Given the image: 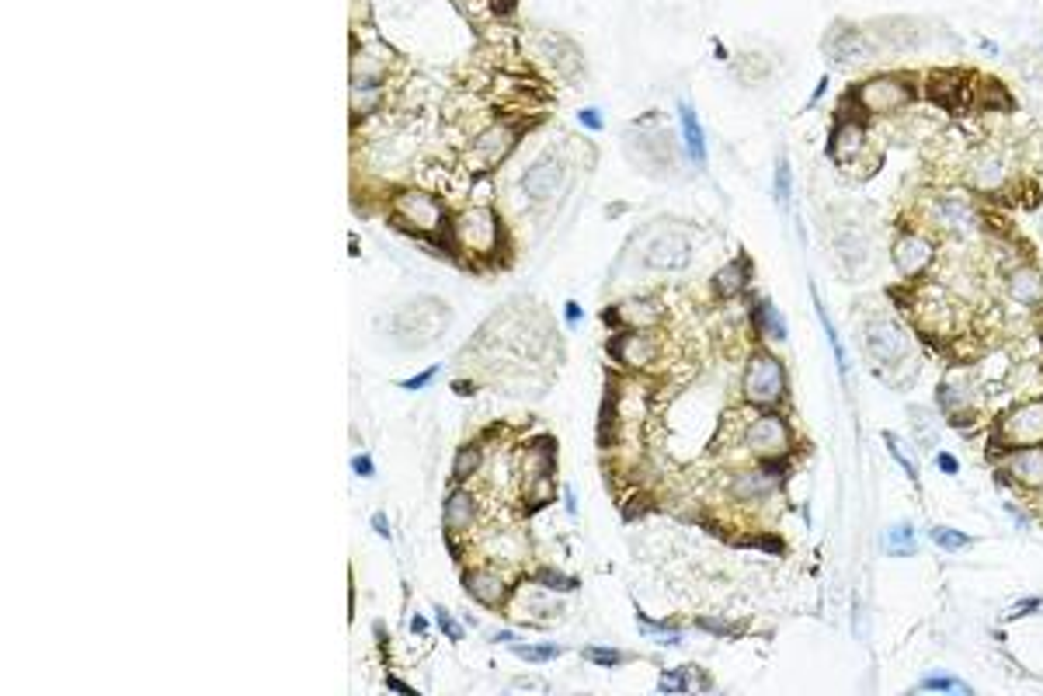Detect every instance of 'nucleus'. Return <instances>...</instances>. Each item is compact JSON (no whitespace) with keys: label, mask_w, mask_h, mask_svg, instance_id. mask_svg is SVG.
<instances>
[{"label":"nucleus","mask_w":1043,"mask_h":696,"mask_svg":"<svg viewBox=\"0 0 1043 696\" xmlns=\"http://www.w3.org/2000/svg\"><path fill=\"white\" fill-rule=\"evenodd\" d=\"M1005 474L1012 477L1016 484L1030 487V491H1040L1043 487V446H1019L1009 453V463H1005Z\"/></svg>","instance_id":"f8f14e48"},{"label":"nucleus","mask_w":1043,"mask_h":696,"mask_svg":"<svg viewBox=\"0 0 1043 696\" xmlns=\"http://www.w3.org/2000/svg\"><path fill=\"white\" fill-rule=\"evenodd\" d=\"M741 390H744V401L755 404V407H776V404L786 397V370L776 355L769 352H758L748 359V370H744V379H741Z\"/></svg>","instance_id":"f03ea898"},{"label":"nucleus","mask_w":1043,"mask_h":696,"mask_svg":"<svg viewBox=\"0 0 1043 696\" xmlns=\"http://www.w3.org/2000/svg\"><path fill=\"white\" fill-rule=\"evenodd\" d=\"M810 296H814V310H817V321H821V327H825V335H828V345H832L834 366H838V373H842V376H849V355H845V345H842V335H838V327H834L832 314H828V307L821 303V296H817V290H810Z\"/></svg>","instance_id":"4be33fe9"},{"label":"nucleus","mask_w":1043,"mask_h":696,"mask_svg":"<svg viewBox=\"0 0 1043 696\" xmlns=\"http://www.w3.org/2000/svg\"><path fill=\"white\" fill-rule=\"evenodd\" d=\"M932 258H936V247H932V241H925L922 234H901L894 241V265H897V272L905 279L925 275L929 265H932Z\"/></svg>","instance_id":"6e6552de"},{"label":"nucleus","mask_w":1043,"mask_h":696,"mask_svg":"<svg viewBox=\"0 0 1043 696\" xmlns=\"http://www.w3.org/2000/svg\"><path fill=\"white\" fill-rule=\"evenodd\" d=\"M560 182H564V164L549 157V161L532 164V167L522 174V192H525L529 199H549V195L560 188Z\"/></svg>","instance_id":"dca6fc26"},{"label":"nucleus","mask_w":1043,"mask_h":696,"mask_svg":"<svg viewBox=\"0 0 1043 696\" xmlns=\"http://www.w3.org/2000/svg\"><path fill=\"white\" fill-rule=\"evenodd\" d=\"M998 442L1016 450V446H1043V397L1012 407L998 422Z\"/></svg>","instance_id":"39448f33"},{"label":"nucleus","mask_w":1043,"mask_h":696,"mask_svg":"<svg viewBox=\"0 0 1043 696\" xmlns=\"http://www.w3.org/2000/svg\"><path fill=\"white\" fill-rule=\"evenodd\" d=\"M730 491H734L737 502H762V498H769L776 491V477L769 470H748V474L734 477Z\"/></svg>","instance_id":"a211bd4d"},{"label":"nucleus","mask_w":1043,"mask_h":696,"mask_svg":"<svg viewBox=\"0 0 1043 696\" xmlns=\"http://www.w3.org/2000/svg\"><path fill=\"white\" fill-rule=\"evenodd\" d=\"M744 282H748V262H730L713 275V293L720 299H730L744 290Z\"/></svg>","instance_id":"5701e85b"},{"label":"nucleus","mask_w":1043,"mask_h":696,"mask_svg":"<svg viewBox=\"0 0 1043 696\" xmlns=\"http://www.w3.org/2000/svg\"><path fill=\"white\" fill-rule=\"evenodd\" d=\"M936 216L939 223L949 234H957V237H970L977 230V213H974V206L967 202L964 195H942L936 202Z\"/></svg>","instance_id":"ddd939ff"},{"label":"nucleus","mask_w":1043,"mask_h":696,"mask_svg":"<svg viewBox=\"0 0 1043 696\" xmlns=\"http://www.w3.org/2000/svg\"><path fill=\"white\" fill-rule=\"evenodd\" d=\"M884 439H887V450L894 453V460H897V463L905 467V474H908L912 481H918V467H914L912 456H908V453H905V450H901V439H897V435H890V432H887Z\"/></svg>","instance_id":"72a5a7b5"},{"label":"nucleus","mask_w":1043,"mask_h":696,"mask_svg":"<svg viewBox=\"0 0 1043 696\" xmlns=\"http://www.w3.org/2000/svg\"><path fill=\"white\" fill-rule=\"evenodd\" d=\"M564 317H567V324H577V321H581V307H577V303H567Z\"/></svg>","instance_id":"a18cd8bd"},{"label":"nucleus","mask_w":1043,"mask_h":696,"mask_svg":"<svg viewBox=\"0 0 1043 696\" xmlns=\"http://www.w3.org/2000/svg\"><path fill=\"white\" fill-rule=\"evenodd\" d=\"M700 630H713V634H720V638H730V634H737V627H734V623H727V620H717V616H700Z\"/></svg>","instance_id":"4c0bfd02"},{"label":"nucleus","mask_w":1043,"mask_h":696,"mask_svg":"<svg viewBox=\"0 0 1043 696\" xmlns=\"http://www.w3.org/2000/svg\"><path fill=\"white\" fill-rule=\"evenodd\" d=\"M862 150H866V133H862L860 122L849 119V122H842V126L832 133V147H828V154H832L838 164L849 167V164L860 157Z\"/></svg>","instance_id":"f3484780"},{"label":"nucleus","mask_w":1043,"mask_h":696,"mask_svg":"<svg viewBox=\"0 0 1043 696\" xmlns=\"http://www.w3.org/2000/svg\"><path fill=\"white\" fill-rule=\"evenodd\" d=\"M789 442H793V432H789V425L782 422L780 415H762V418H755V422L748 425V432H744V446H748L752 453L762 456L765 463L789 453Z\"/></svg>","instance_id":"423d86ee"},{"label":"nucleus","mask_w":1043,"mask_h":696,"mask_svg":"<svg viewBox=\"0 0 1043 696\" xmlns=\"http://www.w3.org/2000/svg\"><path fill=\"white\" fill-rule=\"evenodd\" d=\"M678 119H682V139H685L689 157L703 167L706 164V133H703V126H700L696 108L689 105V102H682V105H678Z\"/></svg>","instance_id":"6ab92c4d"},{"label":"nucleus","mask_w":1043,"mask_h":696,"mask_svg":"<svg viewBox=\"0 0 1043 696\" xmlns=\"http://www.w3.org/2000/svg\"><path fill=\"white\" fill-rule=\"evenodd\" d=\"M755 324L769 342H782L786 338V321H782V314L776 310L772 299H758L755 303Z\"/></svg>","instance_id":"393cba45"},{"label":"nucleus","mask_w":1043,"mask_h":696,"mask_svg":"<svg viewBox=\"0 0 1043 696\" xmlns=\"http://www.w3.org/2000/svg\"><path fill=\"white\" fill-rule=\"evenodd\" d=\"M480 460H484V456H480V450H477V446H463V450L456 453L452 474H456L459 481H463V477H473V474L480 470Z\"/></svg>","instance_id":"7c9ffc66"},{"label":"nucleus","mask_w":1043,"mask_h":696,"mask_svg":"<svg viewBox=\"0 0 1043 696\" xmlns=\"http://www.w3.org/2000/svg\"><path fill=\"white\" fill-rule=\"evenodd\" d=\"M435 620H439V627H442V634L449 638V641H463V627H459V623L449 616V610H442V606H439V610H435Z\"/></svg>","instance_id":"e433bc0d"},{"label":"nucleus","mask_w":1043,"mask_h":696,"mask_svg":"<svg viewBox=\"0 0 1043 696\" xmlns=\"http://www.w3.org/2000/svg\"><path fill=\"white\" fill-rule=\"evenodd\" d=\"M1005 178H1009V171H1005V164L998 161L994 154H985V157H977V161L970 164V182H974V188H981V192L1002 188Z\"/></svg>","instance_id":"aec40b11"},{"label":"nucleus","mask_w":1043,"mask_h":696,"mask_svg":"<svg viewBox=\"0 0 1043 696\" xmlns=\"http://www.w3.org/2000/svg\"><path fill=\"white\" fill-rule=\"evenodd\" d=\"M387 686H390V690H397V693H407V696H415V690H411V686H407V683H400V679H387Z\"/></svg>","instance_id":"49530a36"},{"label":"nucleus","mask_w":1043,"mask_h":696,"mask_svg":"<svg viewBox=\"0 0 1043 696\" xmlns=\"http://www.w3.org/2000/svg\"><path fill=\"white\" fill-rule=\"evenodd\" d=\"M856 102L862 105V112H897L912 102V87L897 77H877L856 91Z\"/></svg>","instance_id":"0eeeda50"},{"label":"nucleus","mask_w":1043,"mask_h":696,"mask_svg":"<svg viewBox=\"0 0 1043 696\" xmlns=\"http://www.w3.org/2000/svg\"><path fill=\"white\" fill-rule=\"evenodd\" d=\"M467 592L480 606H497L504 599V582L491 571H473V575H467Z\"/></svg>","instance_id":"412c9836"},{"label":"nucleus","mask_w":1043,"mask_h":696,"mask_svg":"<svg viewBox=\"0 0 1043 696\" xmlns=\"http://www.w3.org/2000/svg\"><path fill=\"white\" fill-rule=\"evenodd\" d=\"M939 407L946 411L949 422H967L974 415V387L960 379V373H953L942 387H939Z\"/></svg>","instance_id":"4468645a"},{"label":"nucleus","mask_w":1043,"mask_h":696,"mask_svg":"<svg viewBox=\"0 0 1043 696\" xmlns=\"http://www.w3.org/2000/svg\"><path fill=\"white\" fill-rule=\"evenodd\" d=\"M832 251H834V258L842 262V268H845L849 282H860L856 275L873 262V241H869V230L862 227L860 219L845 216L842 223H834Z\"/></svg>","instance_id":"7ed1b4c3"},{"label":"nucleus","mask_w":1043,"mask_h":696,"mask_svg":"<svg viewBox=\"0 0 1043 696\" xmlns=\"http://www.w3.org/2000/svg\"><path fill=\"white\" fill-rule=\"evenodd\" d=\"M372 530L383 536V540H390V522H387V515H383V512H376V515H372Z\"/></svg>","instance_id":"37998d69"},{"label":"nucleus","mask_w":1043,"mask_h":696,"mask_svg":"<svg viewBox=\"0 0 1043 696\" xmlns=\"http://www.w3.org/2000/svg\"><path fill=\"white\" fill-rule=\"evenodd\" d=\"M887 550H890L894 558H912L914 550H918V543H914V530L908 526V522L890 526V533H887Z\"/></svg>","instance_id":"bb28decb"},{"label":"nucleus","mask_w":1043,"mask_h":696,"mask_svg":"<svg viewBox=\"0 0 1043 696\" xmlns=\"http://www.w3.org/2000/svg\"><path fill=\"white\" fill-rule=\"evenodd\" d=\"M435 376H439V366H432V370L417 373L415 379H404V390H421V387H428V383H432Z\"/></svg>","instance_id":"a19ab883"},{"label":"nucleus","mask_w":1043,"mask_h":696,"mask_svg":"<svg viewBox=\"0 0 1043 696\" xmlns=\"http://www.w3.org/2000/svg\"><path fill=\"white\" fill-rule=\"evenodd\" d=\"M397 210H400V216H404L411 227H417V230H439L442 219H445L442 202L432 199V195H424V192L400 195V199H397Z\"/></svg>","instance_id":"9b49d317"},{"label":"nucleus","mask_w":1043,"mask_h":696,"mask_svg":"<svg viewBox=\"0 0 1043 696\" xmlns=\"http://www.w3.org/2000/svg\"><path fill=\"white\" fill-rule=\"evenodd\" d=\"M508 147H512V139H508V129H491V133L480 139V154L487 157V164L501 161V157L508 154Z\"/></svg>","instance_id":"cd10ccee"},{"label":"nucleus","mask_w":1043,"mask_h":696,"mask_svg":"<svg viewBox=\"0 0 1043 696\" xmlns=\"http://www.w3.org/2000/svg\"><path fill=\"white\" fill-rule=\"evenodd\" d=\"M515 655H519L522 662L543 665V662H553V658H560V647H553V644H515Z\"/></svg>","instance_id":"c756f323"},{"label":"nucleus","mask_w":1043,"mask_h":696,"mask_svg":"<svg viewBox=\"0 0 1043 696\" xmlns=\"http://www.w3.org/2000/svg\"><path fill=\"white\" fill-rule=\"evenodd\" d=\"M912 432H914V439H918L922 450H932V446L939 442L936 415H932L929 407H912Z\"/></svg>","instance_id":"a878e982"},{"label":"nucleus","mask_w":1043,"mask_h":696,"mask_svg":"<svg viewBox=\"0 0 1043 696\" xmlns=\"http://www.w3.org/2000/svg\"><path fill=\"white\" fill-rule=\"evenodd\" d=\"M918 690H936V693H970V686L960 683V679H949V675H929L918 683Z\"/></svg>","instance_id":"2f4dec72"},{"label":"nucleus","mask_w":1043,"mask_h":696,"mask_svg":"<svg viewBox=\"0 0 1043 696\" xmlns=\"http://www.w3.org/2000/svg\"><path fill=\"white\" fill-rule=\"evenodd\" d=\"M456 234H459V241L467 244L469 251H491L497 241V219L491 210H469L459 223H456Z\"/></svg>","instance_id":"9d476101"},{"label":"nucleus","mask_w":1043,"mask_h":696,"mask_svg":"<svg viewBox=\"0 0 1043 696\" xmlns=\"http://www.w3.org/2000/svg\"><path fill=\"white\" fill-rule=\"evenodd\" d=\"M539 582H547V589H557V592H571L577 589V582L574 578H567V575H560V571H553V567H543L539 575H536Z\"/></svg>","instance_id":"c9c22d12"},{"label":"nucleus","mask_w":1043,"mask_h":696,"mask_svg":"<svg viewBox=\"0 0 1043 696\" xmlns=\"http://www.w3.org/2000/svg\"><path fill=\"white\" fill-rule=\"evenodd\" d=\"M473 512H477V505H473V498L467 491H452L445 498V526L449 530H467L473 522Z\"/></svg>","instance_id":"b1692460"},{"label":"nucleus","mask_w":1043,"mask_h":696,"mask_svg":"<svg viewBox=\"0 0 1043 696\" xmlns=\"http://www.w3.org/2000/svg\"><path fill=\"white\" fill-rule=\"evenodd\" d=\"M584 658L595 662V665H602V669H616V665H623L626 662V655L623 651H616V647H584Z\"/></svg>","instance_id":"473e14b6"},{"label":"nucleus","mask_w":1043,"mask_h":696,"mask_svg":"<svg viewBox=\"0 0 1043 696\" xmlns=\"http://www.w3.org/2000/svg\"><path fill=\"white\" fill-rule=\"evenodd\" d=\"M577 122H581L584 129H592V133H602V126H605V119H602L599 108H581V112H577Z\"/></svg>","instance_id":"ea45409f"},{"label":"nucleus","mask_w":1043,"mask_h":696,"mask_svg":"<svg viewBox=\"0 0 1043 696\" xmlns=\"http://www.w3.org/2000/svg\"><path fill=\"white\" fill-rule=\"evenodd\" d=\"M776 202L782 210L789 206V164H786V157H780V164H776Z\"/></svg>","instance_id":"f704fd0d"},{"label":"nucleus","mask_w":1043,"mask_h":696,"mask_svg":"<svg viewBox=\"0 0 1043 696\" xmlns=\"http://www.w3.org/2000/svg\"><path fill=\"white\" fill-rule=\"evenodd\" d=\"M939 470H942V474H957V470H960V463H957V460H953L949 453H939Z\"/></svg>","instance_id":"c03bdc74"},{"label":"nucleus","mask_w":1043,"mask_h":696,"mask_svg":"<svg viewBox=\"0 0 1043 696\" xmlns=\"http://www.w3.org/2000/svg\"><path fill=\"white\" fill-rule=\"evenodd\" d=\"M661 690L664 693H682V690H689V675L678 669V672H664V679H661Z\"/></svg>","instance_id":"58836bf2"},{"label":"nucleus","mask_w":1043,"mask_h":696,"mask_svg":"<svg viewBox=\"0 0 1043 696\" xmlns=\"http://www.w3.org/2000/svg\"><path fill=\"white\" fill-rule=\"evenodd\" d=\"M411 627H415V634H424V630H428V623H424L421 616H417V620H415V623H411Z\"/></svg>","instance_id":"de8ad7c7"},{"label":"nucleus","mask_w":1043,"mask_h":696,"mask_svg":"<svg viewBox=\"0 0 1043 696\" xmlns=\"http://www.w3.org/2000/svg\"><path fill=\"white\" fill-rule=\"evenodd\" d=\"M689 258H692V247L678 234H657L644 254L647 268H657V272H682L689 265Z\"/></svg>","instance_id":"1a4fd4ad"},{"label":"nucleus","mask_w":1043,"mask_h":696,"mask_svg":"<svg viewBox=\"0 0 1043 696\" xmlns=\"http://www.w3.org/2000/svg\"><path fill=\"white\" fill-rule=\"evenodd\" d=\"M1005 290H1009V296L1016 299L1019 307L1037 310V307H1043V272L1033 265L1012 268L1009 279H1005Z\"/></svg>","instance_id":"2eb2a0df"},{"label":"nucleus","mask_w":1043,"mask_h":696,"mask_svg":"<svg viewBox=\"0 0 1043 696\" xmlns=\"http://www.w3.org/2000/svg\"><path fill=\"white\" fill-rule=\"evenodd\" d=\"M825 53L834 67H860L880 53L877 39L860 25H834L825 39Z\"/></svg>","instance_id":"20e7f679"},{"label":"nucleus","mask_w":1043,"mask_h":696,"mask_svg":"<svg viewBox=\"0 0 1043 696\" xmlns=\"http://www.w3.org/2000/svg\"><path fill=\"white\" fill-rule=\"evenodd\" d=\"M862 348H866L873 376H880L894 387L908 383L918 373V345H914L912 331L894 314L880 310V314H869L862 321Z\"/></svg>","instance_id":"f257e3e1"},{"label":"nucleus","mask_w":1043,"mask_h":696,"mask_svg":"<svg viewBox=\"0 0 1043 696\" xmlns=\"http://www.w3.org/2000/svg\"><path fill=\"white\" fill-rule=\"evenodd\" d=\"M352 470H355L359 477H372V474H376V467H372L369 456H355V460H352Z\"/></svg>","instance_id":"79ce46f5"},{"label":"nucleus","mask_w":1043,"mask_h":696,"mask_svg":"<svg viewBox=\"0 0 1043 696\" xmlns=\"http://www.w3.org/2000/svg\"><path fill=\"white\" fill-rule=\"evenodd\" d=\"M929 540L936 547H942V550H964V547H970V536L960 533V530H949V526H932L929 530Z\"/></svg>","instance_id":"c85d7f7f"}]
</instances>
